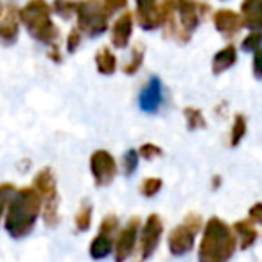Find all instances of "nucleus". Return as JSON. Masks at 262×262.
Wrapping results in <instances>:
<instances>
[{
    "mask_svg": "<svg viewBox=\"0 0 262 262\" xmlns=\"http://www.w3.org/2000/svg\"><path fill=\"white\" fill-rule=\"evenodd\" d=\"M237 235L233 228L221 217H210L203 228L198 260L200 262H228L237 248Z\"/></svg>",
    "mask_w": 262,
    "mask_h": 262,
    "instance_id": "obj_3",
    "label": "nucleus"
},
{
    "mask_svg": "<svg viewBox=\"0 0 262 262\" xmlns=\"http://www.w3.org/2000/svg\"><path fill=\"white\" fill-rule=\"evenodd\" d=\"M113 246H115V239L113 235H108V233L97 232V235L92 239L90 248H88V253L94 260H102L108 255L113 253Z\"/></svg>",
    "mask_w": 262,
    "mask_h": 262,
    "instance_id": "obj_19",
    "label": "nucleus"
},
{
    "mask_svg": "<svg viewBox=\"0 0 262 262\" xmlns=\"http://www.w3.org/2000/svg\"><path fill=\"white\" fill-rule=\"evenodd\" d=\"M221 185V176H214V180H212V189H215V187Z\"/></svg>",
    "mask_w": 262,
    "mask_h": 262,
    "instance_id": "obj_36",
    "label": "nucleus"
},
{
    "mask_svg": "<svg viewBox=\"0 0 262 262\" xmlns=\"http://www.w3.org/2000/svg\"><path fill=\"white\" fill-rule=\"evenodd\" d=\"M20 22L29 36L51 47H59V29L52 22V8L47 0H27L20 9Z\"/></svg>",
    "mask_w": 262,
    "mask_h": 262,
    "instance_id": "obj_4",
    "label": "nucleus"
},
{
    "mask_svg": "<svg viewBox=\"0 0 262 262\" xmlns=\"http://www.w3.org/2000/svg\"><path fill=\"white\" fill-rule=\"evenodd\" d=\"M183 117H185L187 129H190V131L203 129V127L207 126L203 112H201L200 108H196V106H185V108H183Z\"/></svg>",
    "mask_w": 262,
    "mask_h": 262,
    "instance_id": "obj_23",
    "label": "nucleus"
},
{
    "mask_svg": "<svg viewBox=\"0 0 262 262\" xmlns=\"http://www.w3.org/2000/svg\"><path fill=\"white\" fill-rule=\"evenodd\" d=\"M262 47V31H250L246 38L241 41V51L255 52Z\"/></svg>",
    "mask_w": 262,
    "mask_h": 262,
    "instance_id": "obj_28",
    "label": "nucleus"
},
{
    "mask_svg": "<svg viewBox=\"0 0 262 262\" xmlns=\"http://www.w3.org/2000/svg\"><path fill=\"white\" fill-rule=\"evenodd\" d=\"M210 11V6L201 0H160L164 36L185 45L194 31Z\"/></svg>",
    "mask_w": 262,
    "mask_h": 262,
    "instance_id": "obj_1",
    "label": "nucleus"
},
{
    "mask_svg": "<svg viewBox=\"0 0 262 262\" xmlns=\"http://www.w3.org/2000/svg\"><path fill=\"white\" fill-rule=\"evenodd\" d=\"M241 16L246 29L262 31V0H243Z\"/></svg>",
    "mask_w": 262,
    "mask_h": 262,
    "instance_id": "obj_16",
    "label": "nucleus"
},
{
    "mask_svg": "<svg viewBox=\"0 0 262 262\" xmlns=\"http://www.w3.org/2000/svg\"><path fill=\"white\" fill-rule=\"evenodd\" d=\"M77 4H79V0H54L51 8L52 13H56L59 18L72 20L77 13Z\"/></svg>",
    "mask_w": 262,
    "mask_h": 262,
    "instance_id": "obj_24",
    "label": "nucleus"
},
{
    "mask_svg": "<svg viewBox=\"0 0 262 262\" xmlns=\"http://www.w3.org/2000/svg\"><path fill=\"white\" fill-rule=\"evenodd\" d=\"M248 219H250L253 225H262V201L251 205L250 212H248Z\"/></svg>",
    "mask_w": 262,
    "mask_h": 262,
    "instance_id": "obj_35",
    "label": "nucleus"
},
{
    "mask_svg": "<svg viewBox=\"0 0 262 262\" xmlns=\"http://www.w3.org/2000/svg\"><path fill=\"white\" fill-rule=\"evenodd\" d=\"M162 232H164V223H162L160 215H147L142 230L139 232V260L137 262H146L153 257L158 244H160Z\"/></svg>",
    "mask_w": 262,
    "mask_h": 262,
    "instance_id": "obj_8",
    "label": "nucleus"
},
{
    "mask_svg": "<svg viewBox=\"0 0 262 262\" xmlns=\"http://www.w3.org/2000/svg\"><path fill=\"white\" fill-rule=\"evenodd\" d=\"M33 187L40 194L41 200V217L45 225L54 228L59 223V192L56 183L54 171L51 167H41L34 174Z\"/></svg>",
    "mask_w": 262,
    "mask_h": 262,
    "instance_id": "obj_5",
    "label": "nucleus"
},
{
    "mask_svg": "<svg viewBox=\"0 0 262 262\" xmlns=\"http://www.w3.org/2000/svg\"><path fill=\"white\" fill-rule=\"evenodd\" d=\"M127 8V0H102V11L106 16H113L119 11H124Z\"/></svg>",
    "mask_w": 262,
    "mask_h": 262,
    "instance_id": "obj_31",
    "label": "nucleus"
},
{
    "mask_svg": "<svg viewBox=\"0 0 262 262\" xmlns=\"http://www.w3.org/2000/svg\"><path fill=\"white\" fill-rule=\"evenodd\" d=\"M255 79H262V47L253 52V61H251Z\"/></svg>",
    "mask_w": 262,
    "mask_h": 262,
    "instance_id": "obj_34",
    "label": "nucleus"
},
{
    "mask_svg": "<svg viewBox=\"0 0 262 262\" xmlns=\"http://www.w3.org/2000/svg\"><path fill=\"white\" fill-rule=\"evenodd\" d=\"M144 58H146V45L142 41H137L133 47H131V56L127 59V63L122 67V72L126 76H133L137 74L140 69H142V63H144Z\"/></svg>",
    "mask_w": 262,
    "mask_h": 262,
    "instance_id": "obj_21",
    "label": "nucleus"
},
{
    "mask_svg": "<svg viewBox=\"0 0 262 262\" xmlns=\"http://www.w3.org/2000/svg\"><path fill=\"white\" fill-rule=\"evenodd\" d=\"M235 63H237V47L233 43L225 45L212 58V74L214 76H221L228 69H232Z\"/></svg>",
    "mask_w": 262,
    "mask_h": 262,
    "instance_id": "obj_17",
    "label": "nucleus"
},
{
    "mask_svg": "<svg viewBox=\"0 0 262 262\" xmlns=\"http://www.w3.org/2000/svg\"><path fill=\"white\" fill-rule=\"evenodd\" d=\"M203 228V219L196 212H189V214L183 217V223L178 225L176 228L171 230L167 237V246L174 257H182V255L189 253L194 248L196 243L198 232Z\"/></svg>",
    "mask_w": 262,
    "mask_h": 262,
    "instance_id": "obj_6",
    "label": "nucleus"
},
{
    "mask_svg": "<svg viewBox=\"0 0 262 262\" xmlns=\"http://www.w3.org/2000/svg\"><path fill=\"white\" fill-rule=\"evenodd\" d=\"M74 225H76L77 232H86L92 226V203L84 200L79 205V210H77L76 217H74Z\"/></svg>",
    "mask_w": 262,
    "mask_h": 262,
    "instance_id": "obj_25",
    "label": "nucleus"
},
{
    "mask_svg": "<svg viewBox=\"0 0 262 262\" xmlns=\"http://www.w3.org/2000/svg\"><path fill=\"white\" fill-rule=\"evenodd\" d=\"M81 40H83V33H81L79 27H72L69 33V36H67V52H70V54H74V52L79 49L81 45Z\"/></svg>",
    "mask_w": 262,
    "mask_h": 262,
    "instance_id": "obj_32",
    "label": "nucleus"
},
{
    "mask_svg": "<svg viewBox=\"0 0 262 262\" xmlns=\"http://www.w3.org/2000/svg\"><path fill=\"white\" fill-rule=\"evenodd\" d=\"M117 230H119V217L115 214H108L99 225V232L108 233V235H115Z\"/></svg>",
    "mask_w": 262,
    "mask_h": 262,
    "instance_id": "obj_33",
    "label": "nucleus"
},
{
    "mask_svg": "<svg viewBox=\"0 0 262 262\" xmlns=\"http://www.w3.org/2000/svg\"><path fill=\"white\" fill-rule=\"evenodd\" d=\"M162 187H164V182H162L160 178H155V176H151V178H146L140 182V194L146 198H153L157 196L158 192L162 190Z\"/></svg>",
    "mask_w": 262,
    "mask_h": 262,
    "instance_id": "obj_26",
    "label": "nucleus"
},
{
    "mask_svg": "<svg viewBox=\"0 0 262 262\" xmlns=\"http://www.w3.org/2000/svg\"><path fill=\"white\" fill-rule=\"evenodd\" d=\"M41 214V200L34 187H22L13 194L6 210L4 228L13 239H22L33 232Z\"/></svg>",
    "mask_w": 262,
    "mask_h": 262,
    "instance_id": "obj_2",
    "label": "nucleus"
},
{
    "mask_svg": "<svg viewBox=\"0 0 262 262\" xmlns=\"http://www.w3.org/2000/svg\"><path fill=\"white\" fill-rule=\"evenodd\" d=\"M76 20L81 33L90 38H97L108 31L110 18L102 11V0H79Z\"/></svg>",
    "mask_w": 262,
    "mask_h": 262,
    "instance_id": "obj_7",
    "label": "nucleus"
},
{
    "mask_svg": "<svg viewBox=\"0 0 262 262\" xmlns=\"http://www.w3.org/2000/svg\"><path fill=\"white\" fill-rule=\"evenodd\" d=\"M95 69L102 76H113L117 70V58L110 47H101L95 52Z\"/></svg>",
    "mask_w": 262,
    "mask_h": 262,
    "instance_id": "obj_20",
    "label": "nucleus"
},
{
    "mask_svg": "<svg viewBox=\"0 0 262 262\" xmlns=\"http://www.w3.org/2000/svg\"><path fill=\"white\" fill-rule=\"evenodd\" d=\"M135 20L144 31H157L162 27L160 0H135Z\"/></svg>",
    "mask_w": 262,
    "mask_h": 262,
    "instance_id": "obj_12",
    "label": "nucleus"
},
{
    "mask_svg": "<svg viewBox=\"0 0 262 262\" xmlns=\"http://www.w3.org/2000/svg\"><path fill=\"white\" fill-rule=\"evenodd\" d=\"M90 172L95 187H108L117 178V162L106 149H97L90 157Z\"/></svg>",
    "mask_w": 262,
    "mask_h": 262,
    "instance_id": "obj_9",
    "label": "nucleus"
},
{
    "mask_svg": "<svg viewBox=\"0 0 262 262\" xmlns=\"http://www.w3.org/2000/svg\"><path fill=\"white\" fill-rule=\"evenodd\" d=\"M139 232H140V219L131 217L127 225L119 232L113 246V258L115 262H126L135 251V246L139 244Z\"/></svg>",
    "mask_w": 262,
    "mask_h": 262,
    "instance_id": "obj_11",
    "label": "nucleus"
},
{
    "mask_svg": "<svg viewBox=\"0 0 262 262\" xmlns=\"http://www.w3.org/2000/svg\"><path fill=\"white\" fill-rule=\"evenodd\" d=\"M162 101H164V86L162 81L158 77H149L147 84L142 88L139 95V106L142 112L146 113H155L160 110Z\"/></svg>",
    "mask_w": 262,
    "mask_h": 262,
    "instance_id": "obj_15",
    "label": "nucleus"
},
{
    "mask_svg": "<svg viewBox=\"0 0 262 262\" xmlns=\"http://www.w3.org/2000/svg\"><path fill=\"white\" fill-rule=\"evenodd\" d=\"M20 9L13 2L0 0V45H13L20 34Z\"/></svg>",
    "mask_w": 262,
    "mask_h": 262,
    "instance_id": "obj_10",
    "label": "nucleus"
},
{
    "mask_svg": "<svg viewBox=\"0 0 262 262\" xmlns=\"http://www.w3.org/2000/svg\"><path fill=\"white\" fill-rule=\"evenodd\" d=\"M139 151L137 149H127L126 153H124L122 157V172L124 176H131L133 172L137 171V167H139Z\"/></svg>",
    "mask_w": 262,
    "mask_h": 262,
    "instance_id": "obj_27",
    "label": "nucleus"
},
{
    "mask_svg": "<svg viewBox=\"0 0 262 262\" xmlns=\"http://www.w3.org/2000/svg\"><path fill=\"white\" fill-rule=\"evenodd\" d=\"M133 27H135V13L126 11L120 16H117V20L112 24V29H110V40H112L113 47L119 51L126 49L129 45Z\"/></svg>",
    "mask_w": 262,
    "mask_h": 262,
    "instance_id": "obj_13",
    "label": "nucleus"
},
{
    "mask_svg": "<svg viewBox=\"0 0 262 262\" xmlns=\"http://www.w3.org/2000/svg\"><path fill=\"white\" fill-rule=\"evenodd\" d=\"M15 192L16 187L13 183H0V221H2V214L8 210V205Z\"/></svg>",
    "mask_w": 262,
    "mask_h": 262,
    "instance_id": "obj_29",
    "label": "nucleus"
},
{
    "mask_svg": "<svg viewBox=\"0 0 262 262\" xmlns=\"http://www.w3.org/2000/svg\"><path fill=\"white\" fill-rule=\"evenodd\" d=\"M233 232L237 235V243H239L241 250H250L258 239V232L255 228V225L250 221V219H241V221H235L232 225Z\"/></svg>",
    "mask_w": 262,
    "mask_h": 262,
    "instance_id": "obj_18",
    "label": "nucleus"
},
{
    "mask_svg": "<svg viewBox=\"0 0 262 262\" xmlns=\"http://www.w3.org/2000/svg\"><path fill=\"white\" fill-rule=\"evenodd\" d=\"M248 133V122H246V117L243 113H235L233 117V122H232V129H230V147H237L243 139L246 137Z\"/></svg>",
    "mask_w": 262,
    "mask_h": 262,
    "instance_id": "obj_22",
    "label": "nucleus"
},
{
    "mask_svg": "<svg viewBox=\"0 0 262 262\" xmlns=\"http://www.w3.org/2000/svg\"><path fill=\"white\" fill-rule=\"evenodd\" d=\"M139 157L144 158V160H155V158L162 157V147L157 146L153 142H146L139 147Z\"/></svg>",
    "mask_w": 262,
    "mask_h": 262,
    "instance_id": "obj_30",
    "label": "nucleus"
},
{
    "mask_svg": "<svg viewBox=\"0 0 262 262\" xmlns=\"http://www.w3.org/2000/svg\"><path fill=\"white\" fill-rule=\"evenodd\" d=\"M212 20H214L215 31L226 40H232L233 36H237L244 27L241 13H235L232 9H217L214 13V16H212Z\"/></svg>",
    "mask_w": 262,
    "mask_h": 262,
    "instance_id": "obj_14",
    "label": "nucleus"
}]
</instances>
